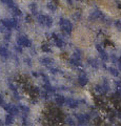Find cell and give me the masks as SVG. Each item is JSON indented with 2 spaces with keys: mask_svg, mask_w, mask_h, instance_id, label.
I'll return each mask as SVG.
<instances>
[{
  "mask_svg": "<svg viewBox=\"0 0 121 126\" xmlns=\"http://www.w3.org/2000/svg\"><path fill=\"white\" fill-rule=\"evenodd\" d=\"M3 103H4V101H3V97L0 94V105H2Z\"/></svg>",
  "mask_w": 121,
  "mask_h": 126,
  "instance_id": "obj_41",
  "label": "cell"
},
{
  "mask_svg": "<svg viewBox=\"0 0 121 126\" xmlns=\"http://www.w3.org/2000/svg\"><path fill=\"white\" fill-rule=\"evenodd\" d=\"M73 58L76 59V60H80V59H81V52L79 49H77L76 52L73 54Z\"/></svg>",
  "mask_w": 121,
  "mask_h": 126,
  "instance_id": "obj_26",
  "label": "cell"
},
{
  "mask_svg": "<svg viewBox=\"0 0 121 126\" xmlns=\"http://www.w3.org/2000/svg\"><path fill=\"white\" fill-rule=\"evenodd\" d=\"M64 101H65V98L63 96H61V94H56L55 96V102H56L57 105H59V106L63 105Z\"/></svg>",
  "mask_w": 121,
  "mask_h": 126,
  "instance_id": "obj_10",
  "label": "cell"
},
{
  "mask_svg": "<svg viewBox=\"0 0 121 126\" xmlns=\"http://www.w3.org/2000/svg\"><path fill=\"white\" fill-rule=\"evenodd\" d=\"M41 49L43 50L44 53H51V47H50V45L48 44V43H44V44H42Z\"/></svg>",
  "mask_w": 121,
  "mask_h": 126,
  "instance_id": "obj_25",
  "label": "cell"
},
{
  "mask_svg": "<svg viewBox=\"0 0 121 126\" xmlns=\"http://www.w3.org/2000/svg\"><path fill=\"white\" fill-rule=\"evenodd\" d=\"M69 63H71L73 66H76V67H80L81 66L80 60H76V59H74V58H72L71 60H69Z\"/></svg>",
  "mask_w": 121,
  "mask_h": 126,
  "instance_id": "obj_21",
  "label": "cell"
},
{
  "mask_svg": "<svg viewBox=\"0 0 121 126\" xmlns=\"http://www.w3.org/2000/svg\"><path fill=\"white\" fill-rule=\"evenodd\" d=\"M32 75H33L34 77H39V74L36 73V72H32Z\"/></svg>",
  "mask_w": 121,
  "mask_h": 126,
  "instance_id": "obj_42",
  "label": "cell"
},
{
  "mask_svg": "<svg viewBox=\"0 0 121 126\" xmlns=\"http://www.w3.org/2000/svg\"><path fill=\"white\" fill-rule=\"evenodd\" d=\"M52 37H53V39H54V41H55V44H56L57 47H59V48H62V47L64 46V41L62 40V39H61L59 36H58V35L53 34Z\"/></svg>",
  "mask_w": 121,
  "mask_h": 126,
  "instance_id": "obj_7",
  "label": "cell"
},
{
  "mask_svg": "<svg viewBox=\"0 0 121 126\" xmlns=\"http://www.w3.org/2000/svg\"><path fill=\"white\" fill-rule=\"evenodd\" d=\"M95 46H96V49H97V50H98V52H99V53H101V52H102V50H104V49H103V47H102V46H101L100 44H96Z\"/></svg>",
  "mask_w": 121,
  "mask_h": 126,
  "instance_id": "obj_35",
  "label": "cell"
},
{
  "mask_svg": "<svg viewBox=\"0 0 121 126\" xmlns=\"http://www.w3.org/2000/svg\"><path fill=\"white\" fill-rule=\"evenodd\" d=\"M2 105H3V108H4L9 113H11V115L17 116L18 113H19V108H18V106L14 105V104H4V103H3Z\"/></svg>",
  "mask_w": 121,
  "mask_h": 126,
  "instance_id": "obj_3",
  "label": "cell"
},
{
  "mask_svg": "<svg viewBox=\"0 0 121 126\" xmlns=\"http://www.w3.org/2000/svg\"><path fill=\"white\" fill-rule=\"evenodd\" d=\"M65 122H66V124H69V125H75V121H74V119H72L71 117H68V118H66Z\"/></svg>",
  "mask_w": 121,
  "mask_h": 126,
  "instance_id": "obj_29",
  "label": "cell"
},
{
  "mask_svg": "<svg viewBox=\"0 0 121 126\" xmlns=\"http://www.w3.org/2000/svg\"><path fill=\"white\" fill-rule=\"evenodd\" d=\"M1 124H2V123H1V121H0V125H1Z\"/></svg>",
  "mask_w": 121,
  "mask_h": 126,
  "instance_id": "obj_48",
  "label": "cell"
},
{
  "mask_svg": "<svg viewBox=\"0 0 121 126\" xmlns=\"http://www.w3.org/2000/svg\"><path fill=\"white\" fill-rule=\"evenodd\" d=\"M78 1H81V0H78Z\"/></svg>",
  "mask_w": 121,
  "mask_h": 126,
  "instance_id": "obj_49",
  "label": "cell"
},
{
  "mask_svg": "<svg viewBox=\"0 0 121 126\" xmlns=\"http://www.w3.org/2000/svg\"><path fill=\"white\" fill-rule=\"evenodd\" d=\"M30 10H31V12L34 14V15H37V13H38V11H37V4L35 2H32L30 4Z\"/></svg>",
  "mask_w": 121,
  "mask_h": 126,
  "instance_id": "obj_20",
  "label": "cell"
},
{
  "mask_svg": "<svg viewBox=\"0 0 121 126\" xmlns=\"http://www.w3.org/2000/svg\"><path fill=\"white\" fill-rule=\"evenodd\" d=\"M59 24H60L61 30L63 31L65 34H68V35H71L72 34L73 24H72V22L69 21V20H68V19H64V18H61L60 21H59Z\"/></svg>",
  "mask_w": 121,
  "mask_h": 126,
  "instance_id": "obj_1",
  "label": "cell"
},
{
  "mask_svg": "<svg viewBox=\"0 0 121 126\" xmlns=\"http://www.w3.org/2000/svg\"><path fill=\"white\" fill-rule=\"evenodd\" d=\"M78 83H79L81 86H85L88 83V79L86 77V75H85L83 72L79 77H78Z\"/></svg>",
  "mask_w": 121,
  "mask_h": 126,
  "instance_id": "obj_8",
  "label": "cell"
},
{
  "mask_svg": "<svg viewBox=\"0 0 121 126\" xmlns=\"http://www.w3.org/2000/svg\"><path fill=\"white\" fill-rule=\"evenodd\" d=\"M13 122H14V116L9 113V115L5 117V125H11Z\"/></svg>",
  "mask_w": 121,
  "mask_h": 126,
  "instance_id": "obj_17",
  "label": "cell"
},
{
  "mask_svg": "<svg viewBox=\"0 0 121 126\" xmlns=\"http://www.w3.org/2000/svg\"><path fill=\"white\" fill-rule=\"evenodd\" d=\"M4 39H5L6 41H10V40H11V32H7V33H5Z\"/></svg>",
  "mask_w": 121,
  "mask_h": 126,
  "instance_id": "obj_34",
  "label": "cell"
},
{
  "mask_svg": "<svg viewBox=\"0 0 121 126\" xmlns=\"http://www.w3.org/2000/svg\"><path fill=\"white\" fill-rule=\"evenodd\" d=\"M25 21L28 22V23H30L31 21H32V18H31V16H26V17H25Z\"/></svg>",
  "mask_w": 121,
  "mask_h": 126,
  "instance_id": "obj_40",
  "label": "cell"
},
{
  "mask_svg": "<svg viewBox=\"0 0 121 126\" xmlns=\"http://www.w3.org/2000/svg\"><path fill=\"white\" fill-rule=\"evenodd\" d=\"M94 89H95V92L98 94H104V92H103L102 86H101V85H95Z\"/></svg>",
  "mask_w": 121,
  "mask_h": 126,
  "instance_id": "obj_24",
  "label": "cell"
},
{
  "mask_svg": "<svg viewBox=\"0 0 121 126\" xmlns=\"http://www.w3.org/2000/svg\"><path fill=\"white\" fill-rule=\"evenodd\" d=\"M18 108H19V110H21L22 111V113H23V116H28L29 115V112H30V108L28 107V106H25V105H22V104H20L18 106Z\"/></svg>",
  "mask_w": 121,
  "mask_h": 126,
  "instance_id": "obj_11",
  "label": "cell"
},
{
  "mask_svg": "<svg viewBox=\"0 0 121 126\" xmlns=\"http://www.w3.org/2000/svg\"><path fill=\"white\" fill-rule=\"evenodd\" d=\"M9 86H10V89H12V90H13V92H16V90H17L16 86H15L13 83H10V84H9Z\"/></svg>",
  "mask_w": 121,
  "mask_h": 126,
  "instance_id": "obj_37",
  "label": "cell"
},
{
  "mask_svg": "<svg viewBox=\"0 0 121 126\" xmlns=\"http://www.w3.org/2000/svg\"><path fill=\"white\" fill-rule=\"evenodd\" d=\"M74 18L77 19V20H79V19L81 18V15H80V13H75V15H74Z\"/></svg>",
  "mask_w": 121,
  "mask_h": 126,
  "instance_id": "obj_39",
  "label": "cell"
},
{
  "mask_svg": "<svg viewBox=\"0 0 121 126\" xmlns=\"http://www.w3.org/2000/svg\"><path fill=\"white\" fill-rule=\"evenodd\" d=\"M117 6H118V7H119V9L121 10V2H119V3H118V4H117Z\"/></svg>",
  "mask_w": 121,
  "mask_h": 126,
  "instance_id": "obj_46",
  "label": "cell"
},
{
  "mask_svg": "<svg viewBox=\"0 0 121 126\" xmlns=\"http://www.w3.org/2000/svg\"><path fill=\"white\" fill-rule=\"evenodd\" d=\"M114 24H115V26H116L119 31H121V20H115Z\"/></svg>",
  "mask_w": 121,
  "mask_h": 126,
  "instance_id": "obj_33",
  "label": "cell"
},
{
  "mask_svg": "<svg viewBox=\"0 0 121 126\" xmlns=\"http://www.w3.org/2000/svg\"><path fill=\"white\" fill-rule=\"evenodd\" d=\"M1 24L2 26L7 27V29H12V24H11V19H2L1 21Z\"/></svg>",
  "mask_w": 121,
  "mask_h": 126,
  "instance_id": "obj_16",
  "label": "cell"
},
{
  "mask_svg": "<svg viewBox=\"0 0 121 126\" xmlns=\"http://www.w3.org/2000/svg\"><path fill=\"white\" fill-rule=\"evenodd\" d=\"M14 49L16 50L17 53H19V54H22V52H23V49H22V46H20V45H15L14 46Z\"/></svg>",
  "mask_w": 121,
  "mask_h": 126,
  "instance_id": "obj_30",
  "label": "cell"
},
{
  "mask_svg": "<svg viewBox=\"0 0 121 126\" xmlns=\"http://www.w3.org/2000/svg\"><path fill=\"white\" fill-rule=\"evenodd\" d=\"M87 62L89 63V65L93 66L94 68H98V61H97L96 59L91 58V59H88V60H87Z\"/></svg>",
  "mask_w": 121,
  "mask_h": 126,
  "instance_id": "obj_18",
  "label": "cell"
},
{
  "mask_svg": "<svg viewBox=\"0 0 121 126\" xmlns=\"http://www.w3.org/2000/svg\"><path fill=\"white\" fill-rule=\"evenodd\" d=\"M53 59H51L49 57H43V58H41L40 59V63L42 65H44V66H50V65H52L53 64Z\"/></svg>",
  "mask_w": 121,
  "mask_h": 126,
  "instance_id": "obj_9",
  "label": "cell"
},
{
  "mask_svg": "<svg viewBox=\"0 0 121 126\" xmlns=\"http://www.w3.org/2000/svg\"><path fill=\"white\" fill-rule=\"evenodd\" d=\"M0 52H1V46H0Z\"/></svg>",
  "mask_w": 121,
  "mask_h": 126,
  "instance_id": "obj_47",
  "label": "cell"
},
{
  "mask_svg": "<svg viewBox=\"0 0 121 126\" xmlns=\"http://www.w3.org/2000/svg\"><path fill=\"white\" fill-rule=\"evenodd\" d=\"M49 70H50V72H51V73H52V74H54V75H56V74H58V73H59V72H60V70H59V69H58V68L50 67V66H49Z\"/></svg>",
  "mask_w": 121,
  "mask_h": 126,
  "instance_id": "obj_32",
  "label": "cell"
},
{
  "mask_svg": "<svg viewBox=\"0 0 121 126\" xmlns=\"http://www.w3.org/2000/svg\"><path fill=\"white\" fill-rule=\"evenodd\" d=\"M17 44L22 47H31L32 46V41L26 36H19L17 38Z\"/></svg>",
  "mask_w": 121,
  "mask_h": 126,
  "instance_id": "obj_2",
  "label": "cell"
},
{
  "mask_svg": "<svg viewBox=\"0 0 121 126\" xmlns=\"http://www.w3.org/2000/svg\"><path fill=\"white\" fill-rule=\"evenodd\" d=\"M46 7L50 10V11H56L57 10V5L55 4V3H52V2H50L46 4Z\"/></svg>",
  "mask_w": 121,
  "mask_h": 126,
  "instance_id": "obj_28",
  "label": "cell"
},
{
  "mask_svg": "<svg viewBox=\"0 0 121 126\" xmlns=\"http://www.w3.org/2000/svg\"><path fill=\"white\" fill-rule=\"evenodd\" d=\"M0 1H2V0H0Z\"/></svg>",
  "mask_w": 121,
  "mask_h": 126,
  "instance_id": "obj_50",
  "label": "cell"
},
{
  "mask_svg": "<svg viewBox=\"0 0 121 126\" xmlns=\"http://www.w3.org/2000/svg\"><path fill=\"white\" fill-rule=\"evenodd\" d=\"M99 54H100V58L102 59L103 62H106L108 60V55H107V53L105 52V50H102V52L99 53Z\"/></svg>",
  "mask_w": 121,
  "mask_h": 126,
  "instance_id": "obj_22",
  "label": "cell"
},
{
  "mask_svg": "<svg viewBox=\"0 0 121 126\" xmlns=\"http://www.w3.org/2000/svg\"><path fill=\"white\" fill-rule=\"evenodd\" d=\"M12 12H13V15H14V16H21V15H22L21 10L19 9V7H17V6L12 7Z\"/></svg>",
  "mask_w": 121,
  "mask_h": 126,
  "instance_id": "obj_19",
  "label": "cell"
},
{
  "mask_svg": "<svg viewBox=\"0 0 121 126\" xmlns=\"http://www.w3.org/2000/svg\"><path fill=\"white\" fill-rule=\"evenodd\" d=\"M101 86H102V89H103L104 94L107 93L108 90H110V84H108V81H107L106 78H103V83H102Z\"/></svg>",
  "mask_w": 121,
  "mask_h": 126,
  "instance_id": "obj_12",
  "label": "cell"
},
{
  "mask_svg": "<svg viewBox=\"0 0 121 126\" xmlns=\"http://www.w3.org/2000/svg\"><path fill=\"white\" fill-rule=\"evenodd\" d=\"M41 98L42 99H44V100H49L50 99V97H49V94L46 90H44L43 93H41Z\"/></svg>",
  "mask_w": 121,
  "mask_h": 126,
  "instance_id": "obj_31",
  "label": "cell"
},
{
  "mask_svg": "<svg viewBox=\"0 0 121 126\" xmlns=\"http://www.w3.org/2000/svg\"><path fill=\"white\" fill-rule=\"evenodd\" d=\"M68 3H69V5H72V4H73V3H72V0H68Z\"/></svg>",
  "mask_w": 121,
  "mask_h": 126,
  "instance_id": "obj_45",
  "label": "cell"
},
{
  "mask_svg": "<svg viewBox=\"0 0 121 126\" xmlns=\"http://www.w3.org/2000/svg\"><path fill=\"white\" fill-rule=\"evenodd\" d=\"M112 61H113V62H115V61H117V58H116L115 56H112Z\"/></svg>",
  "mask_w": 121,
  "mask_h": 126,
  "instance_id": "obj_44",
  "label": "cell"
},
{
  "mask_svg": "<svg viewBox=\"0 0 121 126\" xmlns=\"http://www.w3.org/2000/svg\"><path fill=\"white\" fill-rule=\"evenodd\" d=\"M89 18L93 19V20H98V19H101V20H106V17H105L102 12L99 11V10L94 11Z\"/></svg>",
  "mask_w": 121,
  "mask_h": 126,
  "instance_id": "obj_5",
  "label": "cell"
},
{
  "mask_svg": "<svg viewBox=\"0 0 121 126\" xmlns=\"http://www.w3.org/2000/svg\"><path fill=\"white\" fill-rule=\"evenodd\" d=\"M108 70H110V73L113 75V76H115V77H118L119 76V72H118V69H116L114 67H110V68H107Z\"/></svg>",
  "mask_w": 121,
  "mask_h": 126,
  "instance_id": "obj_27",
  "label": "cell"
},
{
  "mask_svg": "<svg viewBox=\"0 0 121 126\" xmlns=\"http://www.w3.org/2000/svg\"><path fill=\"white\" fill-rule=\"evenodd\" d=\"M0 56L3 57V58H9V57H10V53H9V50H7L6 47L1 46V52H0Z\"/></svg>",
  "mask_w": 121,
  "mask_h": 126,
  "instance_id": "obj_15",
  "label": "cell"
},
{
  "mask_svg": "<svg viewBox=\"0 0 121 126\" xmlns=\"http://www.w3.org/2000/svg\"><path fill=\"white\" fill-rule=\"evenodd\" d=\"M14 99L15 100H20V96H19L18 92L16 90V92H14Z\"/></svg>",
  "mask_w": 121,
  "mask_h": 126,
  "instance_id": "obj_36",
  "label": "cell"
},
{
  "mask_svg": "<svg viewBox=\"0 0 121 126\" xmlns=\"http://www.w3.org/2000/svg\"><path fill=\"white\" fill-rule=\"evenodd\" d=\"M117 61H118V64L120 66V68H121V57H119L118 59H117Z\"/></svg>",
  "mask_w": 121,
  "mask_h": 126,
  "instance_id": "obj_43",
  "label": "cell"
},
{
  "mask_svg": "<svg viewBox=\"0 0 121 126\" xmlns=\"http://www.w3.org/2000/svg\"><path fill=\"white\" fill-rule=\"evenodd\" d=\"M24 61H25V63H26V64H28L29 66H30V65H32V60H31L30 58H25V59H24Z\"/></svg>",
  "mask_w": 121,
  "mask_h": 126,
  "instance_id": "obj_38",
  "label": "cell"
},
{
  "mask_svg": "<svg viewBox=\"0 0 121 126\" xmlns=\"http://www.w3.org/2000/svg\"><path fill=\"white\" fill-rule=\"evenodd\" d=\"M64 103L66 106H69V108H76L78 105H79L80 101H78L76 99H72V98H69V99H65Z\"/></svg>",
  "mask_w": 121,
  "mask_h": 126,
  "instance_id": "obj_6",
  "label": "cell"
},
{
  "mask_svg": "<svg viewBox=\"0 0 121 126\" xmlns=\"http://www.w3.org/2000/svg\"><path fill=\"white\" fill-rule=\"evenodd\" d=\"M76 118L78 119V122L81 125L87 124V122L91 120V115L89 113H82V115H76Z\"/></svg>",
  "mask_w": 121,
  "mask_h": 126,
  "instance_id": "obj_4",
  "label": "cell"
},
{
  "mask_svg": "<svg viewBox=\"0 0 121 126\" xmlns=\"http://www.w3.org/2000/svg\"><path fill=\"white\" fill-rule=\"evenodd\" d=\"M43 87H44V90H46L48 93H55L56 92V88L53 87V86L51 85L50 83H44Z\"/></svg>",
  "mask_w": 121,
  "mask_h": 126,
  "instance_id": "obj_13",
  "label": "cell"
},
{
  "mask_svg": "<svg viewBox=\"0 0 121 126\" xmlns=\"http://www.w3.org/2000/svg\"><path fill=\"white\" fill-rule=\"evenodd\" d=\"M53 24V19L50 17V16H46L45 15V18H44V23H43V25L45 26H48V27H51Z\"/></svg>",
  "mask_w": 121,
  "mask_h": 126,
  "instance_id": "obj_14",
  "label": "cell"
},
{
  "mask_svg": "<svg viewBox=\"0 0 121 126\" xmlns=\"http://www.w3.org/2000/svg\"><path fill=\"white\" fill-rule=\"evenodd\" d=\"M2 2L4 3V4H6L9 7H14V6H16V4H15V2L13 1V0H2Z\"/></svg>",
  "mask_w": 121,
  "mask_h": 126,
  "instance_id": "obj_23",
  "label": "cell"
}]
</instances>
